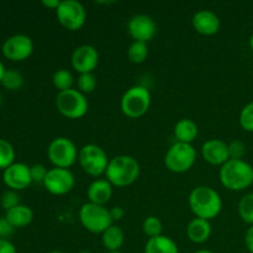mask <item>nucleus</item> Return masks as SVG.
Masks as SVG:
<instances>
[{
	"instance_id": "1",
	"label": "nucleus",
	"mask_w": 253,
	"mask_h": 253,
	"mask_svg": "<svg viewBox=\"0 0 253 253\" xmlns=\"http://www.w3.org/2000/svg\"><path fill=\"white\" fill-rule=\"evenodd\" d=\"M189 208L195 215L210 221L215 219L222 210V199L219 193L208 185H199L190 192L188 198Z\"/></svg>"
},
{
	"instance_id": "2",
	"label": "nucleus",
	"mask_w": 253,
	"mask_h": 253,
	"mask_svg": "<svg viewBox=\"0 0 253 253\" xmlns=\"http://www.w3.org/2000/svg\"><path fill=\"white\" fill-rule=\"evenodd\" d=\"M220 182L231 192H242L253 184V167L245 160H229L220 167Z\"/></svg>"
},
{
	"instance_id": "3",
	"label": "nucleus",
	"mask_w": 253,
	"mask_h": 253,
	"mask_svg": "<svg viewBox=\"0 0 253 253\" xmlns=\"http://www.w3.org/2000/svg\"><path fill=\"white\" fill-rule=\"evenodd\" d=\"M140 172V163L136 158L128 155H119L110 160L105 177L113 187L125 188L138 179Z\"/></svg>"
},
{
	"instance_id": "4",
	"label": "nucleus",
	"mask_w": 253,
	"mask_h": 253,
	"mask_svg": "<svg viewBox=\"0 0 253 253\" xmlns=\"http://www.w3.org/2000/svg\"><path fill=\"white\" fill-rule=\"evenodd\" d=\"M152 101L150 90L143 85H133L124 93L120 108L124 115L130 119H138L148 111Z\"/></svg>"
},
{
	"instance_id": "5",
	"label": "nucleus",
	"mask_w": 253,
	"mask_h": 253,
	"mask_svg": "<svg viewBox=\"0 0 253 253\" xmlns=\"http://www.w3.org/2000/svg\"><path fill=\"white\" fill-rule=\"evenodd\" d=\"M79 221L82 226L91 234H103L114 224L108 208L89 202L79 209Z\"/></svg>"
},
{
	"instance_id": "6",
	"label": "nucleus",
	"mask_w": 253,
	"mask_h": 253,
	"mask_svg": "<svg viewBox=\"0 0 253 253\" xmlns=\"http://www.w3.org/2000/svg\"><path fill=\"white\" fill-rule=\"evenodd\" d=\"M56 108L64 118L77 120L85 116L88 113V99L78 89H68L59 91L56 96Z\"/></svg>"
},
{
	"instance_id": "7",
	"label": "nucleus",
	"mask_w": 253,
	"mask_h": 253,
	"mask_svg": "<svg viewBox=\"0 0 253 253\" xmlns=\"http://www.w3.org/2000/svg\"><path fill=\"white\" fill-rule=\"evenodd\" d=\"M78 162L86 174L100 177L101 174H105L110 160L104 148L95 143H88L79 150Z\"/></svg>"
},
{
	"instance_id": "8",
	"label": "nucleus",
	"mask_w": 253,
	"mask_h": 253,
	"mask_svg": "<svg viewBox=\"0 0 253 253\" xmlns=\"http://www.w3.org/2000/svg\"><path fill=\"white\" fill-rule=\"evenodd\" d=\"M197 161V151L190 143L175 142L167 150L165 165L173 173H185L192 169Z\"/></svg>"
},
{
	"instance_id": "9",
	"label": "nucleus",
	"mask_w": 253,
	"mask_h": 253,
	"mask_svg": "<svg viewBox=\"0 0 253 253\" xmlns=\"http://www.w3.org/2000/svg\"><path fill=\"white\" fill-rule=\"evenodd\" d=\"M78 153L76 143L68 137H56L47 148V156L53 167L66 169H69L78 161Z\"/></svg>"
},
{
	"instance_id": "10",
	"label": "nucleus",
	"mask_w": 253,
	"mask_h": 253,
	"mask_svg": "<svg viewBox=\"0 0 253 253\" xmlns=\"http://www.w3.org/2000/svg\"><path fill=\"white\" fill-rule=\"evenodd\" d=\"M59 24L69 31H78L86 21V10L77 0H63L56 10Z\"/></svg>"
},
{
	"instance_id": "11",
	"label": "nucleus",
	"mask_w": 253,
	"mask_h": 253,
	"mask_svg": "<svg viewBox=\"0 0 253 253\" xmlns=\"http://www.w3.org/2000/svg\"><path fill=\"white\" fill-rule=\"evenodd\" d=\"M76 185V177L66 168L53 167L48 169L44 178L43 187L52 195H66Z\"/></svg>"
},
{
	"instance_id": "12",
	"label": "nucleus",
	"mask_w": 253,
	"mask_h": 253,
	"mask_svg": "<svg viewBox=\"0 0 253 253\" xmlns=\"http://www.w3.org/2000/svg\"><path fill=\"white\" fill-rule=\"evenodd\" d=\"M5 58L12 62H22L34 52V42L27 35L16 34L7 37L1 46Z\"/></svg>"
},
{
	"instance_id": "13",
	"label": "nucleus",
	"mask_w": 253,
	"mask_h": 253,
	"mask_svg": "<svg viewBox=\"0 0 253 253\" xmlns=\"http://www.w3.org/2000/svg\"><path fill=\"white\" fill-rule=\"evenodd\" d=\"M128 35L132 37L133 41L137 42H150L157 32L155 20L145 14L133 15L127 22Z\"/></svg>"
},
{
	"instance_id": "14",
	"label": "nucleus",
	"mask_w": 253,
	"mask_h": 253,
	"mask_svg": "<svg viewBox=\"0 0 253 253\" xmlns=\"http://www.w3.org/2000/svg\"><path fill=\"white\" fill-rule=\"evenodd\" d=\"M71 63L79 74L93 73L99 64V52L91 44H82L72 53Z\"/></svg>"
},
{
	"instance_id": "15",
	"label": "nucleus",
	"mask_w": 253,
	"mask_h": 253,
	"mask_svg": "<svg viewBox=\"0 0 253 253\" xmlns=\"http://www.w3.org/2000/svg\"><path fill=\"white\" fill-rule=\"evenodd\" d=\"M2 180L9 189L19 192L30 187L32 183L31 169L27 165L21 162L12 163L2 173Z\"/></svg>"
},
{
	"instance_id": "16",
	"label": "nucleus",
	"mask_w": 253,
	"mask_h": 253,
	"mask_svg": "<svg viewBox=\"0 0 253 253\" xmlns=\"http://www.w3.org/2000/svg\"><path fill=\"white\" fill-rule=\"evenodd\" d=\"M202 157L209 165L221 167L230 160L229 146L225 141L219 140V138L205 141L202 146Z\"/></svg>"
},
{
	"instance_id": "17",
	"label": "nucleus",
	"mask_w": 253,
	"mask_h": 253,
	"mask_svg": "<svg viewBox=\"0 0 253 253\" xmlns=\"http://www.w3.org/2000/svg\"><path fill=\"white\" fill-rule=\"evenodd\" d=\"M193 29L203 36H212L220 30L219 16L211 10H199L192 19Z\"/></svg>"
},
{
	"instance_id": "18",
	"label": "nucleus",
	"mask_w": 253,
	"mask_h": 253,
	"mask_svg": "<svg viewBox=\"0 0 253 253\" xmlns=\"http://www.w3.org/2000/svg\"><path fill=\"white\" fill-rule=\"evenodd\" d=\"M86 197L89 203L105 207L113 197V185L108 179H95L89 184Z\"/></svg>"
},
{
	"instance_id": "19",
	"label": "nucleus",
	"mask_w": 253,
	"mask_h": 253,
	"mask_svg": "<svg viewBox=\"0 0 253 253\" xmlns=\"http://www.w3.org/2000/svg\"><path fill=\"white\" fill-rule=\"evenodd\" d=\"M211 224L210 221L200 217H194L187 226V237L193 244H204L211 236Z\"/></svg>"
},
{
	"instance_id": "20",
	"label": "nucleus",
	"mask_w": 253,
	"mask_h": 253,
	"mask_svg": "<svg viewBox=\"0 0 253 253\" xmlns=\"http://www.w3.org/2000/svg\"><path fill=\"white\" fill-rule=\"evenodd\" d=\"M5 217L15 229L16 227H26L34 220V211L27 205L20 204L5 211Z\"/></svg>"
},
{
	"instance_id": "21",
	"label": "nucleus",
	"mask_w": 253,
	"mask_h": 253,
	"mask_svg": "<svg viewBox=\"0 0 253 253\" xmlns=\"http://www.w3.org/2000/svg\"><path fill=\"white\" fill-rule=\"evenodd\" d=\"M199 128L197 123L192 119H180L174 125V137L177 138V142L190 143L197 138Z\"/></svg>"
},
{
	"instance_id": "22",
	"label": "nucleus",
	"mask_w": 253,
	"mask_h": 253,
	"mask_svg": "<svg viewBox=\"0 0 253 253\" xmlns=\"http://www.w3.org/2000/svg\"><path fill=\"white\" fill-rule=\"evenodd\" d=\"M125 242V234L118 225H111L101 234V244L108 252L120 251Z\"/></svg>"
},
{
	"instance_id": "23",
	"label": "nucleus",
	"mask_w": 253,
	"mask_h": 253,
	"mask_svg": "<svg viewBox=\"0 0 253 253\" xmlns=\"http://www.w3.org/2000/svg\"><path fill=\"white\" fill-rule=\"evenodd\" d=\"M145 253H179V249L170 237L160 235L148 239L145 246Z\"/></svg>"
},
{
	"instance_id": "24",
	"label": "nucleus",
	"mask_w": 253,
	"mask_h": 253,
	"mask_svg": "<svg viewBox=\"0 0 253 253\" xmlns=\"http://www.w3.org/2000/svg\"><path fill=\"white\" fill-rule=\"evenodd\" d=\"M148 46L145 42L133 41L127 48V58L131 63L141 64L147 59Z\"/></svg>"
},
{
	"instance_id": "25",
	"label": "nucleus",
	"mask_w": 253,
	"mask_h": 253,
	"mask_svg": "<svg viewBox=\"0 0 253 253\" xmlns=\"http://www.w3.org/2000/svg\"><path fill=\"white\" fill-rule=\"evenodd\" d=\"M24 77L16 69H6L1 79V85L7 90H19L24 85Z\"/></svg>"
},
{
	"instance_id": "26",
	"label": "nucleus",
	"mask_w": 253,
	"mask_h": 253,
	"mask_svg": "<svg viewBox=\"0 0 253 253\" xmlns=\"http://www.w3.org/2000/svg\"><path fill=\"white\" fill-rule=\"evenodd\" d=\"M74 78L72 76V73L67 69H58L53 73V77H52V83H53L54 88L59 91L68 90V89H72L73 86Z\"/></svg>"
},
{
	"instance_id": "27",
	"label": "nucleus",
	"mask_w": 253,
	"mask_h": 253,
	"mask_svg": "<svg viewBox=\"0 0 253 253\" xmlns=\"http://www.w3.org/2000/svg\"><path fill=\"white\" fill-rule=\"evenodd\" d=\"M239 215L242 221L253 225V193H247L240 199Z\"/></svg>"
},
{
	"instance_id": "28",
	"label": "nucleus",
	"mask_w": 253,
	"mask_h": 253,
	"mask_svg": "<svg viewBox=\"0 0 253 253\" xmlns=\"http://www.w3.org/2000/svg\"><path fill=\"white\" fill-rule=\"evenodd\" d=\"M15 163L14 146L9 141L0 138V169L5 170Z\"/></svg>"
},
{
	"instance_id": "29",
	"label": "nucleus",
	"mask_w": 253,
	"mask_h": 253,
	"mask_svg": "<svg viewBox=\"0 0 253 253\" xmlns=\"http://www.w3.org/2000/svg\"><path fill=\"white\" fill-rule=\"evenodd\" d=\"M142 230L143 234H145L148 239L160 236V235H162L163 230L162 221H161L157 216L146 217L145 221H143L142 224Z\"/></svg>"
},
{
	"instance_id": "30",
	"label": "nucleus",
	"mask_w": 253,
	"mask_h": 253,
	"mask_svg": "<svg viewBox=\"0 0 253 253\" xmlns=\"http://www.w3.org/2000/svg\"><path fill=\"white\" fill-rule=\"evenodd\" d=\"M96 77L94 76V73H84L79 74L78 77V90L81 93H83L84 95L85 94L93 93L96 89Z\"/></svg>"
},
{
	"instance_id": "31",
	"label": "nucleus",
	"mask_w": 253,
	"mask_h": 253,
	"mask_svg": "<svg viewBox=\"0 0 253 253\" xmlns=\"http://www.w3.org/2000/svg\"><path fill=\"white\" fill-rule=\"evenodd\" d=\"M240 125L247 132H253V101L242 108L240 113Z\"/></svg>"
},
{
	"instance_id": "32",
	"label": "nucleus",
	"mask_w": 253,
	"mask_h": 253,
	"mask_svg": "<svg viewBox=\"0 0 253 253\" xmlns=\"http://www.w3.org/2000/svg\"><path fill=\"white\" fill-rule=\"evenodd\" d=\"M0 205L5 211H7V210L20 205V195L15 190H6L2 193L1 198H0Z\"/></svg>"
},
{
	"instance_id": "33",
	"label": "nucleus",
	"mask_w": 253,
	"mask_h": 253,
	"mask_svg": "<svg viewBox=\"0 0 253 253\" xmlns=\"http://www.w3.org/2000/svg\"><path fill=\"white\" fill-rule=\"evenodd\" d=\"M227 146H229L230 160H244L245 155H246V146L242 141L234 140L227 143Z\"/></svg>"
},
{
	"instance_id": "34",
	"label": "nucleus",
	"mask_w": 253,
	"mask_h": 253,
	"mask_svg": "<svg viewBox=\"0 0 253 253\" xmlns=\"http://www.w3.org/2000/svg\"><path fill=\"white\" fill-rule=\"evenodd\" d=\"M30 169H31L32 182L42 183L43 184L44 178H46L47 173H48V169L43 165H34L32 167H30Z\"/></svg>"
},
{
	"instance_id": "35",
	"label": "nucleus",
	"mask_w": 253,
	"mask_h": 253,
	"mask_svg": "<svg viewBox=\"0 0 253 253\" xmlns=\"http://www.w3.org/2000/svg\"><path fill=\"white\" fill-rule=\"evenodd\" d=\"M15 227L6 220V217H0V239H7L14 234Z\"/></svg>"
},
{
	"instance_id": "36",
	"label": "nucleus",
	"mask_w": 253,
	"mask_h": 253,
	"mask_svg": "<svg viewBox=\"0 0 253 253\" xmlns=\"http://www.w3.org/2000/svg\"><path fill=\"white\" fill-rule=\"evenodd\" d=\"M0 253H17L16 247L7 239H0Z\"/></svg>"
},
{
	"instance_id": "37",
	"label": "nucleus",
	"mask_w": 253,
	"mask_h": 253,
	"mask_svg": "<svg viewBox=\"0 0 253 253\" xmlns=\"http://www.w3.org/2000/svg\"><path fill=\"white\" fill-rule=\"evenodd\" d=\"M109 211H110V216H111V220H113V222L120 221V220H123L124 216H125V210H124L121 207L111 208Z\"/></svg>"
},
{
	"instance_id": "38",
	"label": "nucleus",
	"mask_w": 253,
	"mask_h": 253,
	"mask_svg": "<svg viewBox=\"0 0 253 253\" xmlns=\"http://www.w3.org/2000/svg\"><path fill=\"white\" fill-rule=\"evenodd\" d=\"M245 245H246L247 251L253 253V225L247 229L246 235H245Z\"/></svg>"
},
{
	"instance_id": "39",
	"label": "nucleus",
	"mask_w": 253,
	"mask_h": 253,
	"mask_svg": "<svg viewBox=\"0 0 253 253\" xmlns=\"http://www.w3.org/2000/svg\"><path fill=\"white\" fill-rule=\"evenodd\" d=\"M59 4H61V0H42V5L47 9H52L56 11L58 9Z\"/></svg>"
},
{
	"instance_id": "40",
	"label": "nucleus",
	"mask_w": 253,
	"mask_h": 253,
	"mask_svg": "<svg viewBox=\"0 0 253 253\" xmlns=\"http://www.w3.org/2000/svg\"><path fill=\"white\" fill-rule=\"evenodd\" d=\"M5 71H6V69H5L4 63H2V62L0 61V83H1V79H2V77H4Z\"/></svg>"
},
{
	"instance_id": "41",
	"label": "nucleus",
	"mask_w": 253,
	"mask_h": 253,
	"mask_svg": "<svg viewBox=\"0 0 253 253\" xmlns=\"http://www.w3.org/2000/svg\"><path fill=\"white\" fill-rule=\"evenodd\" d=\"M194 253H215V252L210 251V250H199V251H195Z\"/></svg>"
},
{
	"instance_id": "42",
	"label": "nucleus",
	"mask_w": 253,
	"mask_h": 253,
	"mask_svg": "<svg viewBox=\"0 0 253 253\" xmlns=\"http://www.w3.org/2000/svg\"><path fill=\"white\" fill-rule=\"evenodd\" d=\"M250 47H251V49L253 51V34L251 35V37H250Z\"/></svg>"
},
{
	"instance_id": "43",
	"label": "nucleus",
	"mask_w": 253,
	"mask_h": 253,
	"mask_svg": "<svg viewBox=\"0 0 253 253\" xmlns=\"http://www.w3.org/2000/svg\"><path fill=\"white\" fill-rule=\"evenodd\" d=\"M48 253H66V252H63V251H51Z\"/></svg>"
},
{
	"instance_id": "44",
	"label": "nucleus",
	"mask_w": 253,
	"mask_h": 253,
	"mask_svg": "<svg viewBox=\"0 0 253 253\" xmlns=\"http://www.w3.org/2000/svg\"><path fill=\"white\" fill-rule=\"evenodd\" d=\"M106 253H123V252H120V251H114V252H106Z\"/></svg>"
},
{
	"instance_id": "45",
	"label": "nucleus",
	"mask_w": 253,
	"mask_h": 253,
	"mask_svg": "<svg viewBox=\"0 0 253 253\" xmlns=\"http://www.w3.org/2000/svg\"><path fill=\"white\" fill-rule=\"evenodd\" d=\"M78 253H93V252H89V251H82V252H78Z\"/></svg>"
},
{
	"instance_id": "46",
	"label": "nucleus",
	"mask_w": 253,
	"mask_h": 253,
	"mask_svg": "<svg viewBox=\"0 0 253 253\" xmlns=\"http://www.w3.org/2000/svg\"><path fill=\"white\" fill-rule=\"evenodd\" d=\"M0 104H1V95H0Z\"/></svg>"
}]
</instances>
